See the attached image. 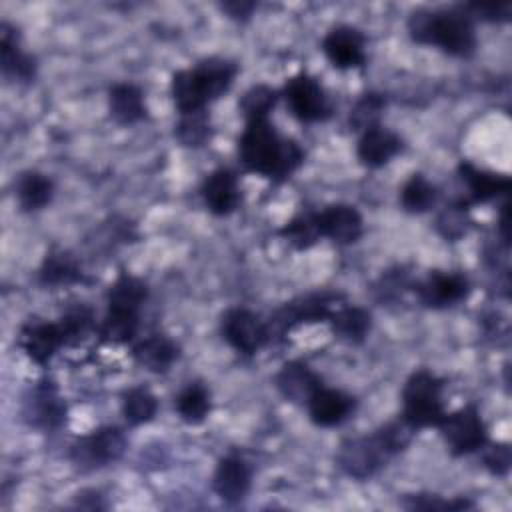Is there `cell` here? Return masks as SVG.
Instances as JSON below:
<instances>
[{
  "instance_id": "obj_12",
  "label": "cell",
  "mask_w": 512,
  "mask_h": 512,
  "mask_svg": "<svg viewBox=\"0 0 512 512\" xmlns=\"http://www.w3.org/2000/svg\"><path fill=\"white\" fill-rule=\"evenodd\" d=\"M414 292L422 306L442 310L466 300L470 294V282L462 272L432 270L424 280L416 282Z\"/></svg>"
},
{
  "instance_id": "obj_5",
  "label": "cell",
  "mask_w": 512,
  "mask_h": 512,
  "mask_svg": "<svg viewBox=\"0 0 512 512\" xmlns=\"http://www.w3.org/2000/svg\"><path fill=\"white\" fill-rule=\"evenodd\" d=\"M444 382L434 372L414 370L402 388V420L414 430L438 426L444 418Z\"/></svg>"
},
{
  "instance_id": "obj_8",
  "label": "cell",
  "mask_w": 512,
  "mask_h": 512,
  "mask_svg": "<svg viewBox=\"0 0 512 512\" xmlns=\"http://www.w3.org/2000/svg\"><path fill=\"white\" fill-rule=\"evenodd\" d=\"M128 440L118 426H100L86 436H80L70 446V460L80 470H96L114 464L126 452Z\"/></svg>"
},
{
  "instance_id": "obj_22",
  "label": "cell",
  "mask_w": 512,
  "mask_h": 512,
  "mask_svg": "<svg viewBox=\"0 0 512 512\" xmlns=\"http://www.w3.org/2000/svg\"><path fill=\"white\" fill-rule=\"evenodd\" d=\"M402 146V138L396 132L378 124L360 134L356 144V158L366 168H380L390 162L402 150Z\"/></svg>"
},
{
  "instance_id": "obj_3",
  "label": "cell",
  "mask_w": 512,
  "mask_h": 512,
  "mask_svg": "<svg viewBox=\"0 0 512 512\" xmlns=\"http://www.w3.org/2000/svg\"><path fill=\"white\" fill-rule=\"evenodd\" d=\"M408 34L416 44L436 46L442 52L468 58L476 50V28L474 20L460 6L452 8H420L408 16Z\"/></svg>"
},
{
  "instance_id": "obj_39",
  "label": "cell",
  "mask_w": 512,
  "mask_h": 512,
  "mask_svg": "<svg viewBox=\"0 0 512 512\" xmlns=\"http://www.w3.org/2000/svg\"><path fill=\"white\" fill-rule=\"evenodd\" d=\"M462 8L472 20L484 22H508L512 14L510 2H470L462 4Z\"/></svg>"
},
{
  "instance_id": "obj_1",
  "label": "cell",
  "mask_w": 512,
  "mask_h": 512,
  "mask_svg": "<svg viewBox=\"0 0 512 512\" xmlns=\"http://www.w3.org/2000/svg\"><path fill=\"white\" fill-rule=\"evenodd\" d=\"M238 158L248 172L282 182L302 166L304 150L296 140L280 136L268 118H262L246 122L238 138Z\"/></svg>"
},
{
  "instance_id": "obj_27",
  "label": "cell",
  "mask_w": 512,
  "mask_h": 512,
  "mask_svg": "<svg viewBox=\"0 0 512 512\" xmlns=\"http://www.w3.org/2000/svg\"><path fill=\"white\" fill-rule=\"evenodd\" d=\"M334 336H338L344 342L350 344H360L368 336L372 328V316L366 308L362 306H352V304H342L340 308L334 310V314L328 320Z\"/></svg>"
},
{
  "instance_id": "obj_13",
  "label": "cell",
  "mask_w": 512,
  "mask_h": 512,
  "mask_svg": "<svg viewBox=\"0 0 512 512\" xmlns=\"http://www.w3.org/2000/svg\"><path fill=\"white\" fill-rule=\"evenodd\" d=\"M322 52L338 70L362 68L366 64V36L348 24L334 26L322 38Z\"/></svg>"
},
{
  "instance_id": "obj_33",
  "label": "cell",
  "mask_w": 512,
  "mask_h": 512,
  "mask_svg": "<svg viewBox=\"0 0 512 512\" xmlns=\"http://www.w3.org/2000/svg\"><path fill=\"white\" fill-rule=\"evenodd\" d=\"M174 138L186 148H200L212 138L210 114L206 110L180 114L178 124L174 126Z\"/></svg>"
},
{
  "instance_id": "obj_25",
  "label": "cell",
  "mask_w": 512,
  "mask_h": 512,
  "mask_svg": "<svg viewBox=\"0 0 512 512\" xmlns=\"http://www.w3.org/2000/svg\"><path fill=\"white\" fill-rule=\"evenodd\" d=\"M38 282L48 288H64L84 282L80 260L70 250H50L38 268Z\"/></svg>"
},
{
  "instance_id": "obj_24",
  "label": "cell",
  "mask_w": 512,
  "mask_h": 512,
  "mask_svg": "<svg viewBox=\"0 0 512 512\" xmlns=\"http://www.w3.org/2000/svg\"><path fill=\"white\" fill-rule=\"evenodd\" d=\"M110 118L122 126H132L148 118L144 92L132 82H118L108 90Z\"/></svg>"
},
{
  "instance_id": "obj_14",
  "label": "cell",
  "mask_w": 512,
  "mask_h": 512,
  "mask_svg": "<svg viewBox=\"0 0 512 512\" xmlns=\"http://www.w3.org/2000/svg\"><path fill=\"white\" fill-rule=\"evenodd\" d=\"M18 346L38 366H46L54 354L66 346L64 332L58 322L28 320L18 334Z\"/></svg>"
},
{
  "instance_id": "obj_29",
  "label": "cell",
  "mask_w": 512,
  "mask_h": 512,
  "mask_svg": "<svg viewBox=\"0 0 512 512\" xmlns=\"http://www.w3.org/2000/svg\"><path fill=\"white\" fill-rule=\"evenodd\" d=\"M148 298V286L142 278L128 272H120L106 294V308H124L140 312Z\"/></svg>"
},
{
  "instance_id": "obj_15",
  "label": "cell",
  "mask_w": 512,
  "mask_h": 512,
  "mask_svg": "<svg viewBox=\"0 0 512 512\" xmlns=\"http://www.w3.org/2000/svg\"><path fill=\"white\" fill-rule=\"evenodd\" d=\"M0 70L8 82L30 84L36 78V58L20 44L18 30L2 20L0 24Z\"/></svg>"
},
{
  "instance_id": "obj_10",
  "label": "cell",
  "mask_w": 512,
  "mask_h": 512,
  "mask_svg": "<svg viewBox=\"0 0 512 512\" xmlns=\"http://www.w3.org/2000/svg\"><path fill=\"white\" fill-rule=\"evenodd\" d=\"M66 402L62 400L58 386L52 378L38 380L22 402V418L28 426L38 430H58L66 422Z\"/></svg>"
},
{
  "instance_id": "obj_32",
  "label": "cell",
  "mask_w": 512,
  "mask_h": 512,
  "mask_svg": "<svg viewBox=\"0 0 512 512\" xmlns=\"http://www.w3.org/2000/svg\"><path fill=\"white\" fill-rule=\"evenodd\" d=\"M120 410L124 420L130 426H140L150 422L158 412V400L156 396L144 388V386H132L122 392Z\"/></svg>"
},
{
  "instance_id": "obj_19",
  "label": "cell",
  "mask_w": 512,
  "mask_h": 512,
  "mask_svg": "<svg viewBox=\"0 0 512 512\" xmlns=\"http://www.w3.org/2000/svg\"><path fill=\"white\" fill-rule=\"evenodd\" d=\"M202 200L206 204V208L214 214V216H228L232 214L240 200V184H238V176L230 170V168H216L212 170L200 188Z\"/></svg>"
},
{
  "instance_id": "obj_31",
  "label": "cell",
  "mask_w": 512,
  "mask_h": 512,
  "mask_svg": "<svg viewBox=\"0 0 512 512\" xmlns=\"http://www.w3.org/2000/svg\"><path fill=\"white\" fill-rule=\"evenodd\" d=\"M438 200L434 184L420 172H414L400 190V206L408 214H424Z\"/></svg>"
},
{
  "instance_id": "obj_41",
  "label": "cell",
  "mask_w": 512,
  "mask_h": 512,
  "mask_svg": "<svg viewBox=\"0 0 512 512\" xmlns=\"http://www.w3.org/2000/svg\"><path fill=\"white\" fill-rule=\"evenodd\" d=\"M220 10L228 14V18L238 20V22H246L252 12L256 10V2H246V0H228V2H220Z\"/></svg>"
},
{
  "instance_id": "obj_4",
  "label": "cell",
  "mask_w": 512,
  "mask_h": 512,
  "mask_svg": "<svg viewBox=\"0 0 512 512\" xmlns=\"http://www.w3.org/2000/svg\"><path fill=\"white\" fill-rule=\"evenodd\" d=\"M236 74L238 64L220 56L204 58L192 68L174 72L170 92L178 114L206 110L210 102L218 100L232 88Z\"/></svg>"
},
{
  "instance_id": "obj_23",
  "label": "cell",
  "mask_w": 512,
  "mask_h": 512,
  "mask_svg": "<svg viewBox=\"0 0 512 512\" xmlns=\"http://www.w3.org/2000/svg\"><path fill=\"white\" fill-rule=\"evenodd\" d=\"M180 346L162 332H152L132 346V358L154 374H164L178 360Z\"/></svg>"
},
{
  "instance_id": "obj_21",
  "label": "cell",
  "mask_w": 512,
  "mask_h": 512,
  "mask_svg": "<svg viewBox=\"0 0 512 512\" xmlns=\"http://www.w3.org/2000/svg\"><path fill=\"white\" fill-rule=\"evenodd\" d=\"M458 174L460 180L466 184L468 190V198L462 202V206H470V204H482V202H490L502 194H508L510 190V178L504 174H496V172H488L482 170L470 162H460L458 164Z\"/></svg>"
},
{
  "instance_id": "obj_38",
  "label": "cell",
  "mask_w": 512,
  "mask_h": 512,
  "mask_svg": "<svg viewBox=\"0 0 512 512\" xmlns=\"http://www.w3.org/2000/svg\"><path fill=\"white\" fill-rule=\"evenodd\" d=\"M402 506L408 510H450V512H460V510H470L474 508V502L468 498H444L438 494H406L402 500Z\"/></svg>"
},
{
  "instance_id": "obj_18",
  "label": "cell",
  "mask_w": 512,
  "mask_h": 512,
  "mask_svg": "<svg viewBox=\"0 0 512 512\" xmlns=\"http://www.w3.org/2000/svg\"><path fill=\"white\" fill-rule=\"evenodd\" d=\"M306 410L316 426L330 428L342 424L344 420H348V416H352V412L356 410V398L342 390L326 388L322 384L308 398Z\"/></svg>"
},
{
  "instance_id": "obj_7",
  "label": "cell",
  "mask_w": 512,
  "mask_h": 512,
  "mask_svg": "<svg viewBox=\"0 0 512 512\" xmlns=\"http://www.w3.org/2000/svg\"><path fill=\"white\" fill-rule=\"evenodd\" d=\"M452 456H468L482 450L488 442L486 424L474 404H466L444 418L436 426Z\"/></svg>"
},
{
  "instance_id": "obj_20",
  "label": "cell",
  "mask_w": 512,
  "mask_h": 512,
  "mask_svg": "<svg viewBox=\"0 0 512 512\" xmlns=\"http://www.w3.org/2000/svg\"><path fill=\"white\" fill-rule=\"evenodd\" d=\"M274 386L286 402L306 406L314 390L322 386V380L306 362L290 360L284 362L282 368L276 372Z\"/></svg>"
},
{
  "instance_id": "obj_42",
  "label": "cell",
  "mask_w": 512,
  "mask_h": 512,
  "mask_svg": "<svg viewBox=\"0 0 512 512\" xmlns=\"http://www.w3.org/2000/svg\"><path fill=\"white\" fill-rule=\"evenodd\" d=\"M498 228H500V234L504 238V242L508 244V204L502 206L500 210V218H498Z\"/></svg>"
},
{
  "instance_id": "obj_11",
  "label": "cell",
  "mask_w": 512,
  "mask_h": 512,
  "mask_svg": "<svg viewBox=\"0 0 512 512\" xmlns=\"http://www.w3.org/2000/svg\"><path fill=\"white\" fill-rule=\"evenodd\" d=\"M220 334L236 352L244 356L256 354L270 342L266 320L240 306L228 308L220 316Z\"/></svg>"
},
{
  "instance_id": "obj_6",
  "label": "cell",
  "mask_w": 512,
  "mask_h": 512,
  "mask_svg": "<svg viewBox=\"0 0 512 512\" xmlns=\"http://www.w3.org/2000/svg\"><path fill=\"white\" fill-rule=\"evenodd\" d=\"M344 302H346L344 294L334 290H316V292L296 296L294 300L282 304L270 316V320H266L270 342L284 338L286 332H290L300 324L328 322L334 310L340 308Z\"/></svg>"
},
{
  "instance_id": "obj_35",
  "label": "cell",
  "mask_w": 512,
  "mask_h": 512,
  "mask_svg": "<svg viewBox=\"0 0 512 512\" xmlns=\"http://www.w3.org/2000/svg\"><path fill=\"white\" fill-rule=\"evenodd\" d=\"M278 102V92L268 84H254L250 86L238 100V110L242 112L244 120H262L274 110Z\"/></svg>"
},
{
  "instance_id": "obj_34",
  "label": "cell",
  "mask_w": 512,
  "mask_h": 512,
  "mask_svg": "<svg viewBox=\"0 0 512 512\" xmlns=\"http://www.w3.org/2000/svg\"><path fill=\"white\" fill-rule=\"evenodd\" d=\"M58 324L64 332L66 346H76L94 330L96 326L94 310L86 304H72L58 318Z\"/></svg>"
},
{
  "instance_id": "obj_2",
  "label": "cell",
  "mask_w": 512,
  "mask_h": 512,
  "mask_svg": "<svg viewBox=\"0 0 512 512\" xmlns=\"http://www.w3.org/2000/svg\"><path fill=\"white\" fill-rule=\"evenodd\" d=\"M414 432L402 418L386 422L370 434L344 440L336 452V462L350 478L366 480L380 472L396 454L404 452Z\"/></svg>"
},
{
  "instance_id": "obj_17",
  "label": "cell",
  "mask_w": 512,
  "mask_h": 512,
  "mask_svg": "<svg viewBox=\"0 0 512 512\" xmlns=\"http://www.w3.org/2000/svg\"><path fill=\"white\" fill-rule=\"evenodd\" d=\"M314 216L320 236L336 244H354L362 236L364 222L352 204H330L320 212H314Z\"/></svg>"
},
{
  "instance_id": "obj_9",
  "label": "cell",
  "mask_w": 512,
  "mask_h": 512,
  "mask_svg": "<svg viewBox=\"0 0 512 512\" xmlns=\"http://www.w3.org/2000/svg\"><path fill=\"white\" fill-rule=\"evenodd\" d=\"M290 114L304 124L322 122L332 114V106L322 84L308 72L290 76L282 88Z\"/></svg>"
},
{
  "instance_id": "obj_16",
  "label": "cell",
  "mask_w": 512,
  "mask_h": 512,
  "mask_svg": "<svg viewBox=\"0 0 512 512\" xmlns=\"http://www.w3.org/2000/svg\"><path fill=\"white\" fill-rule=\"evenodd\" d=\"M252 486V468L240 454H228L218 460L212 490L226 504L242 502Z\"/></svg>"
},
{
  "instance_id": "obj_26",
  "label": "cell",
  "mask_w": 512,
  "mask_h": 512,
  "mask_svg": "<svg viewBox=\"0 0 512 512\" xmlns=\"http://www.w3.org/2000/svg\"><path fill=\"white\" fill-rule=\"evenodd\" d=\"M14 196L24 212L42 210L54 198V182L38 170H24L14 178Z\"/></svg>"
},
{
  "instance_id": "obj_36",
  "label": "cell",
  "mask_w": 512,
  "mask_h": 512,
  "mask_svg": "<svg viewBox=\"0 0 512 512\" xmlns=\"http://www.w3.org/2000/svg\"><path fill=\"white\" fill-rule=\"evenodd\" d=\"M384 108H386V98L382 94H378V92L362 94L350 110V116H348L350 128L354 132L362 134V132L378 126Z\"/></svg>"
},
{
  "instance_id": "obj_28",
  "label": "cell",
  "mask_w": 512,
  "mask_h": 512,
  "mask_svg": "<svg viewBox=\"0 0 512 512\" xmlns=\"http://www.w3.org/2000/svg\"><path fill=\"white\" fill-rule=\"evenodd\" d=\"M140 328V312L106 308V314L98 326V336L104 344H130L136 340Z\"/></svg>"
},
{
  "instance_id": "obj_30",
  "label": "cell",
  "mask_w": 512,
  "mask_h": 512,
  "mask_svg": "<svg viewBox=\"0 0 512 512\" xmlns=\"http://www.w3.org/2000/svg\"><path fill=\"white\" fill-rule=\"evenodd\" d=\"M174 408L186 424H202L212 410L208 388L200 382L186 384L178 392V396L174 400Z\"/></svg>"
},
{
  "instance_id": "obj_37",
  "label": "cell",
  "mask_w": 512,
  "mask_h": 512,
  "mask_svg": "<svg viewBox=\"0 0 512 512\" xmlns=\"http://www.w3.org/2000/svg\"><path fill=\"white\" fill-rule=\"evenodd\" d=\"M280 234L296 250H308V248H312L322 238L320 230H318V224H316L314 212L294 216L290 222H286V226L280 230Z\"/></svg>"
},
{
  "instance_id": "obj_40",
  "label": "cell",
  "mask_w": 512,
  "mask_h": 512,
  "mask_svg": "<svg viewBox=\"0 0 512 512\" xmlns=\"http://www.w3.org/2000/svg\"><path fill=\"white\" fill-rule=\"evenodd\" d=\"M510 446L506 442H486L482 448V464L494 476H506L510 470Z\"/></svg>"
}]
</instances>
